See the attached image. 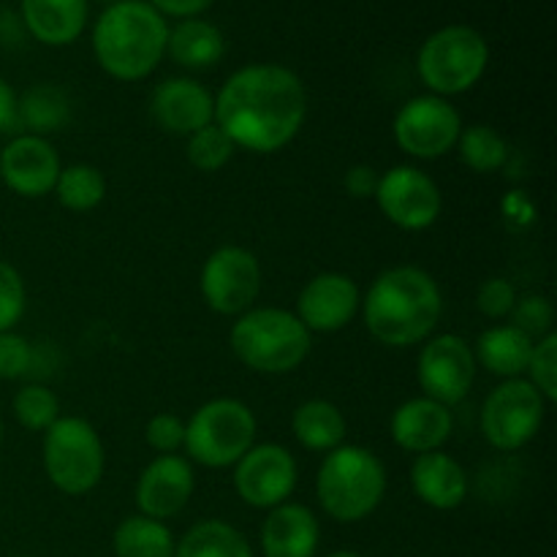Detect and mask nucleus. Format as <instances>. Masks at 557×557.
<instances>
[{
    "label": "nucleus",
    "mask_w": 557,
    "mask_h": 557,
    "mask_svg": "<svg viewBox=\"0 0 557 557\" xmlns=\"http://www.w3.org/2000/svg\"><path fill=\"white\" fill-rule=\"evenodd\" d=\"M308 117V90L292 69L250 63L215 96V125L237 150L272 156L297 139Z\"/></svg>",
    "instance_id": "obj_1"
},
{
    "label": "nucleus",
    "mask_w": 557,
    "mask_h": 557,
    "mask_svg": "<svg viewBox=\"0 0 557 557\" xmlns=\"http://www.w3.org/2000/svg\"><path fill=\"white\" fill-rule=\"evenodd\" d=\"M359 310L375 341L389 348H408L433 335L444 313V297L428 270L400 264L370 283Z\"/></svg>",
    "instance_id": "obj_2"
},
{
    "label": "nucleus",
    "mask_w": 557,
    "mask_h": 557,
    "mask_svg": "<svg viewBox=\"0 0 557 557\" xmlns=\"http://www.w3.org/2000/svg\"><path fill=\"white\" fill-rule=\"evenodd\" d=\"M169 25L147 0L107 5L92 25L96 63L117 82H139L161 65Z\"/></svg>",
    "instance_id": "obj_3"
},
{
    "label": "nucleus",
    "mask_w": 557,
    "mask_h": 557,
    "mask_svg": "<svg viewBox=\"0 0 557 557\" xmlns=\"http://www.w3.org/2000/svg\"><path fill=\"white\" fill-rule=\"evenodd\" d=\"M228 346L253 373L286 375L308 359L313 335L305 330L294 310L250 308L232 324Z\"/></svg>",
    "instance_id": "obj_4"
},
{
    "label": "nucleus",
    "mask_w": 557,
    "mask_h": 557,
    "mask_svg": "<svg viewBox=\"0 0 557 557\" xmlns=\"http://www.w3.org/2000/svg\"><path fill=\"white\" fill-rule=\"evenodd\" d=\"M315 495L326 517L351 525L373 515L386 495V468L362 446H337L326 451L315 476Z\"/></svg>",
    "instance_id": "obj_5"
},
{
    "label": "nucleus",
    "mask_w": 557,
    "mask_h": 557,
    "mask_svg": "<svg viewBox=\"0 0 557 557\" xmlns=\"http://www.w3.org/2000/svg\"><path fill=\"white\" fill-rule=\"evenodd\" d=\"M490 65V44L476 27L446 25L417 52V74L433 96H462L479 85Z\"/></svg>",
    "instance_id": "obj_6"
},
{
    "label": "nucleus",
    "mask_w": 557,
    "mask_h": 557,
    "mask_svg": "<svg viewBox=\"0 0 557 557\" xmlns=\"http://www.w3.org/2000/svg\"><path fill=\"white\" fill-rule=\"evenodd\" d=\"M256 413L237 397H215L185 422L183 449L205 468H232L256 444Z\"/></svg>",
    "instance_id": "obj_7"
},
{
    "label": "nucleus",
    "mask_w": 557,
    "mask_h": 557,
    "mask_svg": "<svg viewBox=\"0 0 557 557\" xmlns=\"http://www.w3.org/2000/svg\"><path fill=\"white\" fill-rule=\"evenodd\" d=\"M41 457L49 484L71 498L92 493L107 468L101 435L82 417H58L44 433Z\"/></svg>",
    "instance_id": "obj_8"
},
{
    "label": "nucleus",
    "mask_w": 557,
    "mask_h": 557,
    "mask_svg": "<svg viewBox=\"0 0 557 557\" xmlns=\"http://www.w3.org/2000/svg\"><path fill=\"white\" fill-rule=\"evenodd\" d=\"M547 400L528 379H506L484 397L482 435L493 449L517 451L539 435Z\"/></svg>",
    "instance_id": "obj_9"
},
{
    "label": "nucleus",
    "mask_w": 557,
    "mask_h": 557,
    "mask_svg": "<svg viewBox=\"0 0 557 557\" xmlns=\"http://www.w3.org/2000/svg\"><path fill=\"white\" fill-rule=\"evenodd\" d=\"M462 125L460 112L449 103V98H441L428 92L403 103L392 123L395 145L406 156L419 161H435L451 152L460 139Z\"/></svg>",
    "instance_id": "obj_10"
},
{
    "label": "nucleus",
    "mask_w": 557,
    "mask_h": 557,
    "mask_svg": "<svg viewBox=\"0 0 557 557\" xmlns=\"http://www.w3.org/2000/svg\"><path fill=\"white\" fill-rule=\"evenodd\" d=\"M199 292L218 315H243L253 308L261 292V264L253 250L243 245L212 250L201 264Z\"/></svg>",
    "instance_id": "obj_11"
},
{
    "label": "nucleus",
    "mask_w": 557,
    "mask_h": 557,
    "mask_svg": "<svg viewBox=\"0 0 557 557\" xmlns=\"http://www.w3.org/2000/svg\"><path fill=\"white\" fill-rule=\"evenodd\" d=\"M473 346L462 335L428 337L417 359V381L424 397L451 408L462 403L476 381Z\"/></svg>",
    "instance_id": "obj_12"
},
{
    "label": "nucleus",
    "mask_w": 557,
    "mask_h": 557,
    "mask_svg": "<svg viewBox=\"0 0 557 557\" xmlns=\"http://www.w3.org/2000/svg\"><path fill=\"white\" fill-rule=\"evenodd\" d=\"M373 199L386 221L403 232H424L444 210L438 183L419 166H392L381 174Z\"/></svg>",
    "instance_id": "obj_13"
},
{
    "label": "nucleus",
    "mask_w": 557,
    "mask_h": 557,
    "mask_svg": "<svg viewBox=\"0 0 557 557\" xmlns=\"http://www.w3.org/2000/svg\"><path fill=\"white\" fill-rule=\"evenodd\" d=\"M297 460L281 444H253L234 466V490L253 509H275L297 490Z\"/></svg>",
    "instance_id": "obj_14"
},
{
    "label": "nucleus",
    "mask_w": 557,
    "mask_h": 557,
    "mask_svg": "<svg viewBox=\"0 0 557 557\" xmlns=\"http://www.w3.org/2000/svg\"><path fill=\"white\" fill-rule=\"evenodd\" d=\"M359 308H362V294L354 277L343 272H321L302 286L294 313L310 335L313 332L332 335L346 330L357 319Z\"/></svg>",
    "instance_id": "obj_15"
},
{
    "label": "nucleus",
    "mask_w": 557,
    "mask_h": 557,
    "mask_svg": "<svg viewBox=\"0 0 557 557\" xmlns=\"http://www.w3.org/2000/svg\"><path fill=\"white\" fill-rule=\"evenodd\" d=\"M58 150L44 136L20 134L0 150V180L22 199H41L54 190L60 177Z\"/></svg>",
    "instance_id": "obj_16"
},
{
    "label": "nucleus",
    "mask_w": 557,
    "mask_h": 557,
    "mask_svg": "<svg viewBox=\"0 0 557 557\" xmlns=\"http://www.w3.org/2000/svg\"><path fill=\"white\" fill-rule=\"evenodd\" d=\"M194 490L196 476L190 460L180 455H158L136 479V509L150 520H172L188 506Z\"/></svg>",
    "instance_id": "obj_17"
},
{
    "label": "nucleus",
    "mask_w": 557,
    "mask_h": 557,
    "mask_svg": "<svg viewBox=\"0 0 557 557\" xmlns=\"http://www.w3.org/2000/svg\"><path fill=\"white\" fill-rule=\"evenodd\" d=\"M150 114L166 134L188 139L196 131L215 123V96L190 76H172L152 90Z\"/></svg>",
    "instance_id": "obj_18"
},
{
    "label": "nucleus",
    "mask_w": 557,
    "mask_h": 557,
    "mask_svg": "<svg viewBox=\"0 0 557 557\" xmlns=\"http://www.w3.org/2000/svg\"><path fill=\"white\" fill-rule=\"evenodd\" d=\"M389 430L392 441L403 451L428 455V451L444 449V444L455 433V417H451V408L422 395L411 397L395 408Z\"/></svg>",
    "instance_id": "obj_19"
},
{
    "label": "nucleus",
    "mask_w": 557,
    "mask_h": 557,
    "mask_svg": "<svg viewBox=\"0 0 557 557\" xmlns=\"http://www.w3.org/2000/svg\"><path fill=\"white\" fill-rule=\"evenodd\" d=\"M321 542V525L313 509L305 504L275 506L261 525L264 557H313Z\"/></svg>",
    "instance_id": "obj_20"
},
{
    "label": "nucleus",
    "mask_w": 557,
    "mask_h": 557,
    "mask_svg": "<svg viewBox=\"0 0 557 557\" xmlns=\"http://www.w3.org/2000/svg\"><path fill=\"white\" fill-rule=\"evenodd\" d=\"M413 495L435 511H451L466 504L468 473L460 462L444 449L417 455L411 466Z\"/></svg>",
    "instance_id": "obj_21"
},
{
    "label": "nucleus",
    "mask_w": 557,
    "mask_h": 557,
    "mask_svg": "<svg viewBox=\"0 0 557 557\" xmlns=\"http://www.w3.org/2000/svg\"><path fill=\"white\" fill-rule=\"evenodd\" d=\"M22 22L36 41L69 47L87 25V0H22Z\"/></svg>",
    "instance_id": "obj_22"
},
{
    "label": "nucleus",
    "mask_w": 557,
    "mask_h": 557,
    "mask_svg": "<svg viewBox=\"0 0 557 557\" xmlns=\"http://www.w3.org/2000/svg\"><path fill=\"white\" fill-rule=\"evenodd\" d=\"M533 346L536 341L517 330L515 324H498L479 335V341L473 343V357H476V364L498 379H522L531 362Z\"/></svg>",
    "instance_id": "obj_23"
},
{
    "label": "nucleus",
    "mask_w": 557,
    "mask_h": 557,
    "mask_svg": "<svg viewBox=\"0 0 557 557\" xmlns=\"http://www.w3.org/2000/svg\"><path fill=\"white\" fill-rule=\"evenodd\" d=\"M169 58L188 71L215 69L226 54V38L212 22L199 20H180V25L169 27L166 38Z\"/></svg>",
    "instance_id": "obj_24"
},
{
    "label": "nucleus",
    "mask_w": 557,
    "mask_h": 557,
    "mask_svg": "<svg viewBox=\"0 0 557 557\" xmlns=\"http://www.w3.org/2000/svg\"><path fill=\"white\" fill-rule=\"evenodd\" d=\"M292 433L308 451H326L343 446L348 433L346 417L332 400H305L292 417Z\"/></svg>",
    "instance_id": "obj_25"
},
{
    "label": "nucleus",
    "mask_w": 557,
    "mask_h": 557,
    "mask_svg": "<svg viewBox=\"0 0 557 557\" xmlns=\"http://www.w3.org/2000/svg\"><path fill=\"white\" fill-rule=\"evenodd\" d=\"M71 120V101L65 96L63 87L49 85H33L30 90L22 92V98H16V117L14 125H22V134L44 136L54 134V131H63Z\"/></svg>",
    "instance_id": "obj_26"
},
{
    "label": "nucleus",
    "mask_w": 557,
    "mask_h": 557,
    "mask_svg": "<svg viewBox=\"0 0 557 557\" xmlns=\"http://www.w3.org/2000/svg\"><path fill=\"white\" fill-rule=\"evenodd\" d=\"M174 557H253L243 531L223 520H201L185 531Z\"/></svg>",
    "instance_id": "obj_27"
},
{
    "label": "nucleus",
    "mask_w": 557,
    "mask_h": 557,
    "mask_svg": "<svg viewBox=\"0 0 557 557\" xmlns=\"http://www.w3.org/2000/svg\"><path fill=\"white\" fill-rule=\"evenodd\" d=\"M174 533L166 522L150 520L145 515H131L114 528V557H174Z\"/></svg>",
    "instance_id": "obj_28"
},
{
    "label": "nucleus",
    "mask_w": 557,
    "mask_h": 557,
    "mask_svg": "<svg viewBox=\"0 0 557 557\" xmlns=\"http://www.w3.org/2000/svg\"><path fill=\"white\" fill-rule=\"evenodd\" d=\"M455 150L460 161L476 174H493L504 169L506 161H509V141L500 136V131L484 123L462 128Z\"/></svg>",
    "instance_id": "obj_29"
},
{
    "label": "nucleus",
    "mask_w": 557,
    "mask_h": 557,
    "mask_svg": "<svg viewBox=\"0 0 557 557\" xmlns=\"http://www.w3.org/2000/svg\"><path fill=\"white\" fill-rule=\"evenodd\" d=\"M52 194L58 196L60 207H65L69 212H90L107 196V180H103L101 169H96L92 163H71V166L60 169Z\"/></svg>",
    "instance_id": "obj_30"
},
{
    "label": "nucleus",
    "mask_w": 557,
    "mask_h": 557,
    "mask_svg": "<svg viewBox=\"0 0 557 557\" xmlns=\"http://www.w3.org/2000/svg\"><path fill=\"white\" fill-rule=\"evenodd\" d=\"M14 419L30 433H47L60 417V400L44 384H25L11 400Z\"/></svg>",
    "instance_id": "obj_31"
},
{
    "label": "nucleus",
    "mask_w": 557,
    "mask_h": 557,
    "mask_svg": "<svg viewBox=\"0 0 557 557\" xmlns=\"http://www.w3.org/2000/svg\"><path fill=\"white\" fill-rule=\"evenodd\" d=\"M234 152H237V147L232 145V139L215 123H210L207 128L188 136V150H185V156H188V163L196 172L212 174L221 172L232 161Z\"/></svg>",
    "instance_id": "obj_32"
},
{
    "label": "nucleus",
    "mask_w": 557,
    "mask_h": 557,
    "mask_svg": "<svg viewBox=\"0 0 557 557\" xmlns=\"http://www.w3.org/2000/svg\"><path fill=\"white\" fill-rule=\"evenodd\" d=\"M525 373L528 381L542 392L544 400H557V332H549L542 341H536Z\"/></svg>",
    "instance_id": "obj_33"
},
{
    "label": "nucleus",
    "mask_w": 557,
    "mask_h": 557,
    "mask_svg": "<svg viewBox=\"0 0 557 557\" xmlns=\"http://www.w3.org/2000/svg\"><path fill=\"white\" fill-rule=\"evenodd\" d=\"M27 308V288L20 270L0 259V332H11Z\"/></svg>",
    "instance_id": "obj_34"
},
{
    "label": "nucleus",
    "mask_w": 557,
    "mask_h": 557,
    "mask_svg": "<svg viewBox=\"0 0 557 557\" xmlns=\"http://www.w3.org/2000/svg\"><path fill=\"white\" fill-rule=\"evenodd\" d=\"M511 324L520 332H525L533 341H542L544 335L555 332V308L544 294H528V297L517 299L515 310H511Z\"/></svg>",
    "instance_id": "obj_35"
},
{
    "label": "nucleus",
    "mask_w": 557,
    "mask_h": 557,
    "mask_svg": "<svg viewBox=\"0 0 557 557\" xmlns=\"http://www.w3.org/2000/svg\"><path fill=\"white\" fill-rule=\"evenodd\" d=\"M145 441L158 455H177L185 441V422L177 413H156L145 428Z\"/></svg>",
    "instance_id": "obj_36"
},
{
    "label": "nucleus",
    "mask_w": 557,
    "mask_h": 557,
    "mask_svg": "<svg viewBox=\"0 0 557 557\" xmlns=\"http://www.w3.org/2000/svg\"><path fill=\"white\" fill-rule=\"evenodd\" d=\"M33 346L27 337L11 332H0V381H14L30 373Z\"/></svg>",
    "instance_id": "obj_37"
},
{
    "label": "nucleus",
    "mask_w": 557,
    "mask_h": 557,
    "mask_svg": "<svg viewBox=\"0 0 557 557\" xmlns=\"http://www.w3.org/2000/svg\"><path fill=\"white\" fill-rule=\"evenodd\" d=\"M517 299L520 297H517L511 281H506V277H490V281H484L482 286H479L476 308L479 313L487 315V319H509Z\"/></svg>",
    "instance_id": "obj_38"
},
{
    "label": "nucleus",
    "mask_w": 557,
    "mask_h": 557,
    "mask_svg": "<svg viewBox=\"0 0 557 557\" xmlns=\"http://www.w3.org/2000/svg\"><path fill=\"white\" fill-rule=\"evenodd\" d=\"M379 169L370 163H354L346 174H343V188L351 199H373L375 188H379Z\"/></svg>",
    "instance_id": "obj_39"
},
{
    "label": "nucleus",
    "mask_w": 557,
    "mask_h": 557,
    "mask_svg": "<svg viewBox=\"0 0 557 557\" xmlns=\"http://www.w3.org/2000/svg\"><path fill=\"white\" fill-rule=\"evenodd\" d=\"M161 16H177V20H194L205 14L215 0H147Z\"/></svg>",
    "instance_id": "obj_40"
},
{
    "label": "nucleus",
    "mask_w": 557,
    "mask_h": 557,
    "mask_svg": "<svg viewBox=\"0 0 557 557\" xmlns=\"http://www.w3.org/2000/svg\"><path fill=\"white\" fill-rule=\"evenodd\" d=\"M504 215L515 218L517 226H525V223L533 221L536 210H533V201L528 199L525 190H511L504 201Z\"/></svg>",
    "instance_id": "obj_41"
},
{
    "label": "nucleus",
    "mask_w": 557,
    "mask_h": 557,
    "mask_svg": "<svg viewBox=\"0 0 557 557\" xmlns=\"http://www.w3.org/2000/svg\"><path fill=\"white\" fill-rule=\"evenodd\" d=\"M16 117V92L9 82L0 76V131H9Z\"/></svg>",
    "instance_id": "obj_42"
},
{
    "label": "nucleus",
    "mask_w": 557,
    "mask_h": 557,
    "mask_svg": "<svg viewBox=\"0 0 557 557\" xmlns=\"http://www.w3.org/2000/svg\"><path fill=\"white\" fill-rule=\"evenodd\" d=\"M326 557H364V555L351 553V549H341V553H332V555H326Z\"/></svg>",
    "instance_id": "obj_43"
},
{
    "label": "nucleus",
    "mask_w": 557,
    "mask_h": 557,
    "mask_svg": "<svg viewBox=\"0 0 557 557\" xmlns=\"http://www.w3.org/2000/svg\"><path fill=\"white\" fill-rule=\"evenodd\" d=\"M0 444H3V417H0Z\"/></svg>",
    "instance_id": "obj_44"
},
{
    "label": "nucleus",
    "mask_w": 557,
    "mask_h": 557,
    "mask_svg": "<svg viewBox=\"0 0 557 557\" xmlns=\"http://www.w3.org/2000/svg\"><path fill=\"white\" fill-rule=\"evenodd\" d=\"M98 3H107V5H112V3H120V0H98Z\"/></svg>",
    "instance_id": "obj_45"
},
{
    "label": "nucleus",
    "mask_w": 557,
    "mask_h": 557,
    "mask_svg": "<svg viewBox=\"0 0 557 557\" xmlns=\"http://www.w3.org/2000/svg\"><path fill=\"white\" fill-rule=\"evenodd\" d=\"M16 557H30V555H16Z\"/></svg>",
    "instance_id": "obj_46"
}]
</instances>
